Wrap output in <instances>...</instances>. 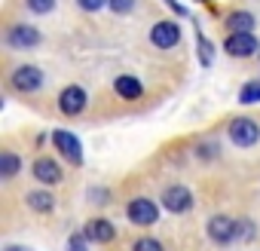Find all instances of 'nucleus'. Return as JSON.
<instances>
[{
  "instance_id": "25",
  "label": "nucleus",
  "mask_w": 260,
  "mask_h": 251,
  "mask_svg": "<svg viewBox=\"0 0 260 251\" xmlns=\"http://www.w3.org/2000/svg\"><path fill=\"white\" fill-rule=\"evenodd\" d=\"M166 7H169V10H175L178 16H187V7H181L178 0H166Z\"/></svg>"
},
{
  "instance_id": "1",
  "label": "nucleus",
  "mask_w": 260,
  "mask_h": 251,
  "mask_svg": "<svg viewBox=\"0 0 260 251\" xmlns=\"http://www.w3.org/2000/svg\"><path fill=\"white\" fill-rule=\"evenodd\" d=\"M125 214H128V221H132L135 227H153L159 221V205L153 199H147V196H135L132 202H128Z\"/></svg>"
},
{
  "instance_id": "4",
  "label": "nucleus",
  "mask_w": 260,
  "mask_h": 251,
  "mask_svg": "<svg viewBox=\"0 0 260 251\" xmlns=\"http://www.w3.org/2000/svg\"><path fill=\"white\" fill-rule=\"evenodd\" d=\"M257 49H260V43H257L254 31L226 34V40H223V52L233 55V58H251V55H257Z\"/></svg>"
},
{
  "instance_id": "17",
  "label": "nucleus",
  "mask_w": 260,
  "mask_h": 251,
  "mask_svg": "<svg viewBox=\"0 0 260 251\" xmlns=\"http://www.w3.org/2000/svg\"><path fill=\"white\" fill-rule=\"evenodd\" d=\"M239 101L242 104H260V83H245L239 89Z\"/></svg>"
},
{
  "instance_id": "11",
  "label": "nucleus",
  "mask_w": 260,
  "mask_h": 251,
  "mask_svg": "<svg viewBox=\"0 0 260 251\" xmlns=\"http://www.w3.org/2000/svg\"><path fill=\"white\" fill-rule=\"evenodd\" d=\"M31 175L40 181V184H58L61 181V166L55 163V160H49V156H37L34 160V166H31Z\"/></svg>"
},
{
  "instance_id": "8",
  "label": "nucleus",
  "mask_w": 260,
  "mask_h": 251,
  "mask_svg": "<svg viewBox=\"0 0 260 251\" xmlns=\"http://www.w3.org/2000/svg\"><path fill=\"white\" fill-rule=\"evenodd\" d=\"M205 230H208V239L217 242V245H230V242H236V221L226 217V214H214V217H208Z\"/></svg>"
},
{
  "instance_id": "16",
  "label": "nucleus",
  "mask_w": 260,
  "mask_h": 251,
  "mask_svg": "<svg viewBox=\"0 0 260 251\" xmlns=\"http://www.w3.org/2000/svg\"><path fill=\"white\" fill-rule=\"evenodd\" d=\"M22 172V160L13 153V150H4V153H0V175H4V178H16Z\"/></svg>"
},
{
  "instance_id": "26",
  "label": "nucleus",
  "mask_w": 260,
  "mask_h": 251,
  "mask_svg": "<svg viewBox=\"0 0 260 251\" xmlns=\"http://www.w3.org/2000/svg\"><path fill=\"white\" fill-rule=\"evenodd\" d=\"M4 251H31V248H22V245H7Z\"/></svg>"
},
{
  "instance_id": "20",
  "label": "nucleus",
  "mask_w": 260,
  "mask_h": 251,
  "mask_svg": "<svg viewBox=\"0 0 260 251\" xmlns=\"http://www.w3.org/2000/svg\"><path fill=\"white\" fill-rule=\"evenodd\" d=\"M116 16H125V13H132L135 10V0H110V4H107Z\"/></svg>"
},
{
  "instance_id": "2",
  "label": "nucleus",
  "mask_w": 260,
  "mask_h": 251,
  "mask_svg": "<svg viewBox=\"0 0 260 251\" xmlns=\"http://www.w3.org/2000/svg\"><path fill=\"white\" fill-rule=\"evenodd\" d=\"M230 141L236 144V147H254L257 141H260V125L254 122V119H248V116H239V119H233L230 122Z\"/></svg>"
},
{
  "instance_id": "19",
  "label": "nucleus",
  "mask_w": 260,
  "mask_h": 251,
  "mask_svg": "<svg viewBox=\"0 0 260 251\" xmlns=\"http://www.w3.org/2000/svg\"><path fill=\"white\" fill-rule=\"evenodd\" d=\"M86 245H89V236H86V233H74V236L68 239V251H89Z\"/></svg>"
},
{
  "instance_id": "21",
  "label": "nucleus",
  "mask_w": 260,
  "mask_h": 251,
  "mask_svg": "<svg viewBox=\"0 0 260 251\" xmlns=\"http://www.w3.org/2000/svg\"><path fill=\"white\" fill-rule=\"evenodd\" d=\"M110 4V0H77V7L83 10V13H98V10H104Z\"/></svg>"
},
{
  "instance_id": "12",
  "label": "nucleus",
  "mask_w": 260,
  "mask_h": 251,
  "mask_svg": "<svg viewBox=\"0 0 260 251\" xmlns=\"http://www.w3.org/2000/svg\"><path fill=\"white\" fill-rule=\"evenodd\" d=\"M113 92H116L119 98H125V101H135V98H141V95H144V86H141V80H138V77L122 74V77H116V80H113Z\"/></svg>"
},
{
  "instance_id": "6",
  "label": "nucleus",
  "mask_w": 260,
  "mask_h": 251,
  "mask_svg": "<svg viewBox=\"0 0 260 251\" xmlns=\"http://www.w3.org/2000/svg\"><path fill=\"white\" fill-rule=\"evenodd\" d=\"M52 144H55V150H58L68 163H74V166L83 163V144H80V138H77L74 132L55 129V132H52Z\"/></svg>"
},
{
  "instance_id": "22",
  "label": "nucleus",
  "mask_w": 260,
  "mask_h": 251,
  "mask_svg": "<svg viewBox=\"0 0 260 251\" xmlns=\"http://www.w3.org/2000/svg\"><path fill=\"white\" fill-rule=\"evenodd\" d=\"M196 40H199V55H202V65H211V43L205 40V34L196 31Z\"/></svg>"
},
{
  "instance_id": "24",
  "label": "nucleus",
  "mask_w": 260,
  "mask_h": 251,
  "mask_svg": "<svg viewBox=\"0 0 260 251\" xmlns=\"http://www.w3.org/2000/svg\"><path fill=\"white\" fill-rule=\"evenodd\" d=\"M135 251H166V248H162V242H156V239H138V242H135Z\"/></svg>"
},
{
  "instance_id": "23",
  "label": "nucleus",
  "mask_w": 260,
  "mask_h": 251,
  "mask_svg": "<svg viewBox=\"0 0 260 251\" xmlns=\"http://www.w3.org/2000/svg\"><path fill=\"white\" fill-rule=\"evenodd\" d=\"M236 239H254V224L251 221H236Z\"/></svg>"
},
{
  "instance_id": "14",
  "label": "nucleus",
  "mask_w": 260,
  "mask_h": 251,
  "mask_svg": "<svg viewBox=\"0 0 260 251\" xmlns=\"http://www.w3.org/2000/svg\"><path fill=\"white\" fill-rule=\"evenodd\" d=\"M223 28H226L230 34L254 31V16H251V13H245V10H236V13H230V16L223 19Z\"/></svg>"
},
{
  "instance_id": "5",
  "label": "nucleus",
  "mask_w": 260,
  "mask_h": 251,
  "mask_svg": "<svg viewBox=\"0 0 260 251\" xmlns=\"http://www.w3.org/2000/svg\"><path fill=\"white\" fill-rule=\"evenodd\" d=\"M10 86L16 92H37L43 86V71L34 68V65H19L10 77Z\"/></svg>"
},
{
  "instance_id": "18",
  "label": "nucleus",
  "mask_w": 260,
  "mask_h": 251,
  "mask_svg": "<svg viewBox=\"0 0 260 251\" xmlns=\"http://www.w3.org/2000/svg\"><path fill=\"white\" fill-rule=\"evenodd\" d=\"M25 4H28V10L37 13V16H46V13L55 10V0H25Z\"/></svg>"
},
{
  "instance_id": "13",
  "label": "nucleus",
  "mask_w": 260,
  "mask_h": 251,
  "mask_svg": "<svg viewBox=\"0 0 260 251\" xmlns=\"http://www.w3.org/2000/svg\"><path fill=\"white\" fill-rule=\"evenodd\" d=\"M83 233L89 236V242H98V245L113 242V236H116L113 224H110V221H104V217H92V221L86 224V230H83Z\"/></svg>"
},
{
  "instance_id": "7",
  "label": "nucleus",
  "mask_w": 260,
  "mask_h": 251,
  "mask_svg": "<svg viewBox=\"0 0 260 251\" xmlns=\"http://www.w3.org/2000/svg\"><path fill=\"white\" fill-rule=\"evenodd\" d=\"M86 101H89V95H86L83 86H64L61 95H58V110L64 116H80L86 110Z\"/></svg>"
},
{
  "instance_id": "10",
  "label": "nucleus",
  "mask_w": 260,
  "mask_h": 251,
  "mask_svg": "<svg viewBox=\"0 0 260 251\" xmlns=\"http://www.w3.org/2000/svg\"><path fill=\"white\" fill-rule=\"evenodd\" d=\"M178 40H181L178 22H156V25L150 28V43H153L156 49H172V46H178Z\"/></svg>"
},
{
  "instance_id": "9",
  "label": "nucleus",
  "mask_w": 260,
  "mask_h": 251,
  "mask_svg": "<svg viewBox=\"0 0 260 251\" xmlns=\"http://www.w3.org/2000/svg\"><path fill=\"white\" fill-rule=\"evenodd\" d=\"M40 40L43 37L34 25H10V31H7V43L16 49H34V46H40Z\"/></svg>"
},
{
  "instance_id": "3",
  "label": "nucleus",
  "mask_w": 260,
  "mask_h": 251,
  "mask_svg": "<svg viewBox=\"0 0 260 251\" xmlns=\"http://www.w3.org/2000/svg\"><path fill=\"white\" fill-rule=\"evenodd\" d=\"M193 202H196V199H193V190L184 187V184H172V187L162 190V208L172 211V214H184V211H190Z\"/></svg>"
},
{
  "instance_id": "15",
  "label": "nucleus",
  "mask_w": 260,
  "mask_h": 251,
  "mask_svg": "<svg viewBox=\"0 0 260 251\" xmlns=\"http://www.w3.org/2000/svg\"><path fill=\"white\" fill-rule=\"evenodd\" d=\"M25 202H28V208H34L37 214H46V211H52V205H55V199H52L49 190H31V193L25 196Z\"/></svg>"
}]
</instances>
